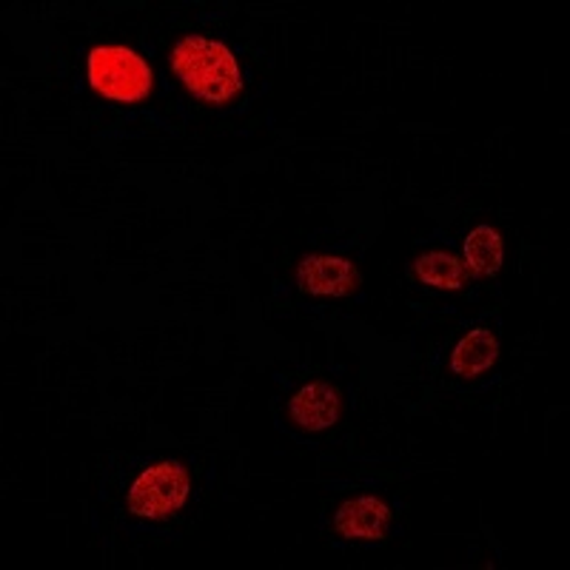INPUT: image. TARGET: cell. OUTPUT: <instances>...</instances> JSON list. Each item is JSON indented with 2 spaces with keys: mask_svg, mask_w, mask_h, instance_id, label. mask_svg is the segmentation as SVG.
Segmentation results:
<instances>
[{
  "mask_svg": "<svg viewBox=\"0 0 570 570\" xmlns=\"http://www.w3.org/2000/svg\"><path fill=\"white\" fill-rule=\"evenodd\" d=\"M171 69L203 104H228L243 89V71L226 43L203 35H186L171 49Z\"/></svg>",
  "mask_w": 570,
  "mask_h": 570,
  "instance_id": "1",
  "label": "cell"
},
{
  "mask_svg": "<svg viewBox=\"0 0 570 570\" xmlns=\"http://www.w3.org/2000/svg\"><path fill=\"white\" fill-rule=\"evenodd\" d=\"M86 71H89L91 89L115 104H140L142 98H149L151 80H155L151 66L126 46L91 49Z\"/></svg>",
  "mask_w": 570,
  "mask_h": 570,
  "instance_id": "2",
  "label": "cell"
},
{
  "mask_svg": "<svg viewBox=\"0 0 570 570\" xmlns=\"http://www.w3.org/2000/svg\"><path fill=\"white\" fill-rule=\"evenodd\" d=\"M188 491H191V480L180 462H157V465L140 471V476L131 482L129 511L140 519L160 522L186 505Z\"/></svg>",
  "mask_w": 570,
  "mask_h": 570,
  "instance_id": "3",
  "label": "cell"
},
{
  "mask_svg": "<svg viewBox=\"0 0 570 570\" xmlns=\"http://www.w3.org/2000/svg\"><path fill=\"white\" fill-rule=\"evenodd\" d=\"M297 285L312 297H348L360 285L354 263L334 254H312L297 268Z\"/></svg>",
  "mask_w": 570,
  "mask_h": 570,
  "instance_id": "4",
  "label": "cell"
},
{
  "mask_svg": "<svg viewBox=\"0 0 570 570\" xmlns=\"http://www.w3.org/2000/svg\"><path fill=\"white\" fill-rule=\"evenodd\" d=\"M340 537L363 539V542H376L389 533L391 511L383 499L376 497H354L343 502L334 517Z\"/></svg>",
  "mask_w": 570,
  "mask_h": 570,
  "instance_id": "5",
  "label": "cell"
},
{
  "mask_svg": "<svg viewBox=\"0 0 570 570\" xmlns=\"http://www.w3.org/2000/svg\"><path fill=\"white\" fill-rule=\"evenodd\" d=\"M288 416L303 431H325L340 420V394L328 383H308L288 402Z\"/></svg>",
  "mask_w": 570,
  "mask_h": 570,
  "instance_id": "6",
  "label": "cell"
},
{
  "mask_svg": "<svg viewBox=\"0 0 570 570\" xmlns=\"http://www.w3.org/2000/svg\"><path fill=\"white\" fill-rule=\"evenodd\" d=\"M497 356L499 340L493 337L488 328H473L456 343L454 354H451V371H454L456 376L473 380V376L485 374V371L497 363Z\"/></svg>",
  "mask_w": 570,
  "mask_h": 570,
  "instance_id": "7",
  "label": "cell"
},
{
  "mask_svg": "<svg viewBox=\"0 0 570 570\" xmlns=\"http://www.w3.org/2000/svg\"><path fill=\"white\" fill-rule=\"evenodd\" d=\"M462 254H465V263L471 268V274H476V277H493L502 268L505 246H502V237H499L497 228L482 223V226L468 232L465 243H462Z\"/></svg>",
  "mask_w": 570,
  "mask_h": 570,
  "instance_id": "8",
  "label": "cell"
},
{
  "mask_svg": "<svg viewBox=\"0 0 570 570\" xmlns=\"http://www.w3.org/2000/svg\"><path fill=\"white\" fill-rule=\"evenodd\" d=\"M414 274L422 279V283L431 285V288H448V292L462 288L468 279L465 266H462L454 254H445V252L422 254V257L414 263Z\"/></svg>",
  "mask_w": 570,
  "mask_h": 570,
  "instance_id": "9",
  "label": "cell"
}]
</instances>
